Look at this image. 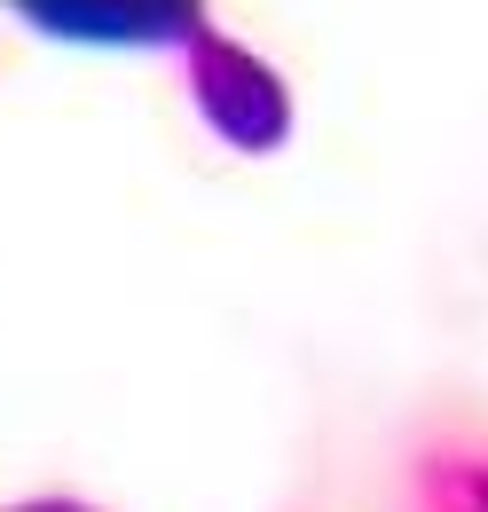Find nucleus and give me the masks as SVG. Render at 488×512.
Listing matches in <instances>:
<instances>
[{
    "label": "nucleus",
    "instance_id": "2",
    "mask_svg": "<svg viewBox=\"0 0 488 512\" xmlns=\"http://www.w3.org/2000/svg\"><path fill=\"white\" fill-rule=\"evenodd\" d=\"M8 8L79 48H189L205 32V0H8Z\"/></svg>",
    "mask_w": 488,
    "mask_h": 512
},
{
    "label": "nucleus",
    "instance_id": "1",
    "mask_svg": "<svg viewBox=\"0 0 488 512\" xmlns=\"http://www.w3.org/2000/svg\"><path fill=\"white\" fill-rule=\"evenodd\" d=\"M189 79H197V111H205V127L229 134L237 150H276V142H284V127H292L284 79L260 64V56H244L237 40L197 32V40H189Z\"/></svg>",
    "mask_w": 488,
    "mask_h": 512
},
{
    "label": "nucleus",
    "instance_id": "3",
    "mask_svg": "<svg viewBox=\"0 0 488 512\" xmlns=\"http://www.w3.org/2000/svg\"><path fill=\"white\" fill-rule=\"evenodd\" d=\"M16 512H87V505H16Z\"/></svg>",
    "mask_w": 488,
    "mask_h": 512
}]
</instances>
